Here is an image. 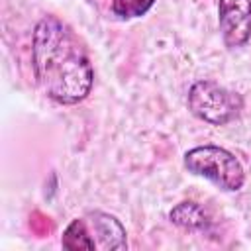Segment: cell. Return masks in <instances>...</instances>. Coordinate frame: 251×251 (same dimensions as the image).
Listing matches in <instances>:
<instances>
[{"mask_svg":"<svg viewBox=\"0 0 251 251\" xmlns=\"http://www.w3.org/2000/svg\"><path fill=\"white\" fill-rule=\"evenodd\" d=\"M243 100L214 80H196L188 90V110L202 122L226 126L239 116Z\"/></svg>","mask_w":251,"mask_h":251,"instance_id":"3957f363","label":"cell"},{"mask_svg":"<svg viewBox=\"0 0 251 251\" xmlns=\"http://www.w3.org/2000/svg\"><path fill=\"white\" fill-rule=\"evenodd\" d=\"M61 243H63L65 249H71V251H80V249H88L90 251V249L96 247V241L90 237L84 220H73L67 226V229L63 231Z\"/></svg>","mask_w":251,"mask_h":251,"instance_id":"52a82bcc","label":"cell"},{"mask_svg":"<svg viewBox=\"0 0 251 251\" xmlns=\"http://www.w3.org/2000/svg\"><path fill=\"white\" fill-rule=\"evenodd\" d=\"M218 22L226 47L245 45L251 37V0H220Z\"/></svg>","mask_w":251,"mask_h":251,"instance_id":"277c9868","label":"cell"},{"mask_svg":"<svg viewBox=\"0 0 251 251\" xmlns=\"http://www.w3.org/2000/svg\"><path fill=\"white\" fill-rule=\"evenodd\" d=\"M184 167L192 175L204 176L227 192L239 190L245 182V171L237 157L218 145H200L186 151Z\"/></svg>","mask_w":251,"mask_h":251,"instance_id":"7a4b0ae2","label":"cell"},{"mask_svg":"<svg viewBox=\"0 0 251 251\" xmlns=\"http://www.w3.org/2000/svg\"><path fill=\"white\" fill-rule=\"evenodd\" d=\"M169 218L175 226L184 229H204L210 226V218L204 212V208L196 202H180L171 212Z\"/></svg>","mask_w":251,"mask_h":251,"instance_id":"8992f818","label":"cell"},{"mask_svg":"<svg viewBox=\"0 0 251 251\" xmlns=\"http://www.w3.org/2000/svg\"><path fill=\"white\" fill-rule=\"evenodd\" d=\"M90 226L94 233L98 235V243L104 249H127V239H126V229L120 224L118 218L106 212H90L88 214Z\"/></svg>","mask_w":251,"mask_h":251,"instance_id":"5b68a950","label":"cell"},{"mask_svg":"<svg viewBox=\"0 0 251 251\" xmlns=\"http://www.w3.org/2000/svg\"><path fill=\"white\" fill-rule=\"evenodd\" d=\"M155 0H112V10L122 20L141 18L153 8Z\"/></svg>","mask_w":251,"mask_h":251,"instance_id":"ba28073f","label":"cell"},{"mask_svg":"<svg viewBox=\"0 0 251 251\" xmlns=\"http://www.w3.org/2000/svg\"><path fill=\"white\" fill-rule=\"evenodd\" d=\"M33 71L43 92L57 104H78L92 88L94 71L76 35L55 16H45L33 29Z\"/></svg>","mask_w":251,"mask_h":251,"instance_id":"6da1fadb","label":"cell"}]
</instances>
